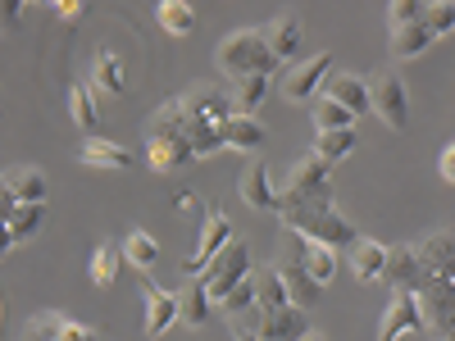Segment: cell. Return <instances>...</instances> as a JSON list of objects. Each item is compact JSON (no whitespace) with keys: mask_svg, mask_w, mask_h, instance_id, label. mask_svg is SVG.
<instances>
[{"mask_svg":"<svg viewBox=\"0 0 455 341\" xmlns=\"http://www.w3.org/2000/svg\"><path fill=\"white\" fill-rule=\"evenodd\" d=\"M287 233L300 242H315V246H355V223L341 214L332 201H300L296 192H278V210H274Z\"/></svg>","mask_w":455,"mask_h":341,"instance_id":"obj_1","label":"cell"},{"mask_svg":"<svg viewBox=\"0 0 455 341\" xmlns=\"http://www.w3.org/2000/svg\"><path fill=\"white\" fill-rule=\"evenodd\" d=\"M414 250H419V259H424V274L455 278V233H451V227H442V233H428Z\"/></svg>","mask_w":455,"mask_h":341,"instance_id":"obj_18","label":"cell"},{"mask_svg":"<svg viewBox=\"0 0 455 341\" xmlns=\"http://www.w3.org/2000/svg\"><path fill=\"white\" fill-rule=\"evenodd\" d=\"M223 310H228V319H237V314H251V310H255V269L223 296Z\"/></svg>","mask_w":455,"mask_h":341,"instance_id":"obj_37","label":"cell"},{"mask_svg":"<svg viewBox=\"0 0 455 341\" xmlns=\"http://www.w3.org/2000/svg\"><path fill=\"white\" fill-rule=\"evenodd\" d=\"M355 150V128H337V132H319L315 137V155H323L332 169L341 164Z\"/></svg>","mask_w":455,"mask_h":341,"instance_id":"obj_31","label":"cell"},{"mask_svg":"<svg viewBox=\"0 0 455 341\" xmlns=\"http://www.w3.org/2000/svg\"><path fill=\"white\" fill-rule=\"evenodd\" d=\"M264 141H269V128H264L255 114H233V119L223 123V146H228V150L255 155V150H264Z\"/></svg>","mask_w":455,"mask_h":341,"instance_id":"obj_17","label":"cell"},{"mask_svg":"<svg viewBox=\"0 0 455 341\" xmlns=\"http://www.w3.org/2000/svg\"><path fill=\"white\" fill-rule=\"evenodd\" d=\"M300 264H306V274H310L319 287H328V282L337 278V250H332V246L306 242V255H300Z\"/></svg>","mask_w":455,"mask_h":341,"instance_id":"obj_32","label":"cell"},{"mask_svg":"<svg viewBox=\"0 0 455 341\" xmlns=\"http://www.w3.org/2000/svg\"><path fill=\"white\" fill-rule=\"evenodd\" d=\"M187 141H192V155L196 160H210L219 155L223 146V123H205V119H187Z\"/></svg>","mask_w":455,"mask_h":341,"instance_id":"obj_28","label":"cell"},{"mask_svg":"<svg viewBox=\"0 0 455 341\" xmlns=\"http://www.w3.org/2000/svg\"><path fill=\"white\" fill-rule=\"evenodd\" d=\"M124 255L137 264V269H150V264L160 259V246H156V237H150V233H141V227H137V233H128V242H124Z\"/></svg>","mask_w":455,"mask_h":341,"instance_id":"obj_36","label":"cell"},{"mask_svg":"<svg viewBox=\"0 0 455 341\" xmlns=\"http://www.w3.org/2000/svg\"><path fill=\"white\" fill-rule=\"evenodd\" d=\"M323 96L337 100V105H347L355 119H364V114H373V100H369V83L355 78V73H328V83H323Z\"/></svg>","mask_w":455,"mask_h":341,"instance_id":"obj_15","label":"cell"},{"mask_svg":"<svg viewBox=\"0 0 455 341\" xmlns=\"http://www.w3.org/2000/svg\"><path fill=\"white\" fill-rule=\"evenodd\" d=\"M419 328H424V314H419L414 291H396L383 314V328H378V341H401L405 332H419Z\"/></svg>","mask_w":455,"mask_h":341,"instance_id":"obj_13","label":"cell"},{"mask_svg":"<svg viewBox=\"0 0 455 341\" xmlns=\"http://www.w3.org/2000/svg\"><path fill=\"white\" fill-rule=\"evenodd\" d=\"M237 192H242V201H246L251 210H264V214H274V210H278V192H274L269 169H264V164H251V169L242 173Z\"/></svg>","mask_w":455,"mask_h":341,"instance_id":"obj_20","label":"cell"},{"mask_svg":"<svg viewBox=\"0 0 455 341\" xmlns=\"http://www.w3.org/2000/svg\"><path fill=\"white\" fill-rule=\"evenodd\" d=\"M300 341H323V337H319V332H306V337H300Z\"/></svg>","mask_w":455,"mask_h":341,"instance_id":"obj_49","label":"cell"},{"mask_svg":"<svg viewBox=\"0 0 455 341\" xmlns=\"http://www.w3.org/2000/svg\"><path fill=\"white\" fill-rule=\"evenodd\" d=\"M214 59H219V68L228 73V78H251V73H274L278 68V59H274V51H269L259 28H242L233 36H223Z\"/></svg>","mask_w":455,"mask_h":341,"instance_id":"obj_3","label":"cell"},{"mask_svg":"<svg viewBox=\"0 0 455 341\" xmlns=\"http://www.w3.org/2000/svg\"><path fill=\"white\" fill-rule=\"evenodd\" d=\"M141 291H146V337L156 341L178 323V291H164L156 282H141Z\"/></svg>","mask_w":455,"mask_h":341,"instance_id":"obj_14","label":"cell"},{"mask_svg":"<svg viewBox=\"0 0 455 341\" xmlns=\"http://www.w3.org/2000/svg\"><path fill=\"white\" fill-rule=\"evenodd\" d=\"M383 264H387V246L383 242L355 237V246H351V274L360 282H378V278H383Z\"/></svg>","mask_w":455,"mask_h":341,"instance_id":"obj_23","label":"cell"},{"mask_svg":"<svg viewBox=\"0 0 455 341\" xmlns=\"http://www.w3.org/2000/svg\"><path fill=\"white\" fill-rule=\"evenodd\" d=\"M114 278H119V255H114V246L105 242V246H96V255H92V282H96V287H109Z\"/></svg>","mask_w":455,"mask_h":341,"instance_id":"obj_38","label":"cell"},{"mask_svg":"<svg viewBox=\"0 0 455 341\" xmlns=\"http://www.w3.org/2000/svg\"><path fill=\"white\" fill-rule=\"evenodd\" d=\"M310 114H315V132H337V128H355V114L347 105H337L328 96L310 100Z\"/></svg>","mask_w":455,"mask_h":341,"instance_id":"obj_30","label":"cell"},{"mask_svg":"<svg viewBox=\"0 0 455 341\" xmlns=\"http://www.w3.org/2000/svg\"><path fill=\"white\" fill-rule=\"evenodd\" d=\"M14 210H19V201H14V192L5 186V178H0V223H10Z\"/></svg>","mask_w":455,"mask_h":341,"instance_id":"obj_46","label":"cell"},{"mask_svg":"<svg viewBox=\"0 0 455 341\" xmlns=\"http://www.w3.org/2000/svg\"><path fill=\"white\" fill-rule=\"evenodd\" d=\"M68 109H73V123H78L87 137L100 132V114H96V96H92V87L73 83V87H68Z\"/></svg>","mask_w":455,"mask_h":341,"instance_id":"obj_29","label":"cell"},{"mask_svg":"<svg viewBox=\"0 0 455 341\" xmlns=\"http://www.w3.org/2000/svg\"><path fill=\"white\" fill-rule=\"evenodd\" d=\"M42 218H46V201H42V205H19L14 218H10V237H14V246L32 242V237H36V227H42Z\"/></svg>","mask_w":455,"mask_h":341,"instance_id":"obj_35","label":"cell"},{"mask_svg":"<svg viewBox=\"0 0 455 341\" xmlns=\"http://www.w3.org/2000/svg\"><path fill=\"white\" fill-rule=\"evenodd\" d=\"M228 242H233V223H228L219 210H210V214H205V227H201V242H196V250L182 259V274H187V278H201V274H205V264H210V259H214V255H219Z\"/></svg>","mask_w":455,"mask_h":341,"instance_id":"obj_10","label":"cell"},{"mask_svg":"<svg viewBox=\"0 0 455 341\" xmlns=\"http://www.w3.org/2000/svg\"><path fill=\"white\" fill-rule=\"evenodd\" d=\"M274 269H278V278H283V287H287V300H291V305L315 310L319 300H323V287L306 274V264H300V259H283V264H274Z\"/></svg>","mask_w":455,"mask_h":341,"instance_id":"obj_16","label":"cell"},{"mask_svg":"<svg viewBox=\"0 0 455 341\" xmlns=\"http://www.w3.org/2000/svg\"><path fill=\"white\" fill-rule=\"evenodd\" d=\"M437 42L428 23H405V28H392V59H414L424 55L428 46Z\"/></svg>","mask_w":455,"mask_h":341,"instance_id":"obj_24","label":"cell"},{"mask_svg":"<svg viewBox=\"0 0 455 341\" xmlns=\"http://www.w3.org/2000/svg\"><path fill=\"white\" fill-rule=\"evenodd\" d=\"M178 105H182L187 119H205V123H228V119H233V96H228L223 87H214V83L187 87L178 96Z\"/></svg>","mask_w":455,"mask_h":341,"instance_id":"obj_9","label":"cell"},{"mask_svg":"<svg viewBox=\"0 0 455 341\" xmlns=\"http://www.w3.org/2000/svg\"><path fill=\"white\" fill-rule=\"evenodd\" d=\"M78 160H83L87 169H100V173H124V169H132V155H128V150H124L119 141H105V137L83 141Z\"/></svg>","mask_w":455,"mask_h":341,"instance_id":"obj_19","label":"cell"},{"mask_svg":"<svg viewBox=\"0 0 455 341\" xmlns=\"http://www.w3.org/2000/svg\"><path fill=\"white\" fill-rule=\"evenodd\" d=\"M424 23L433 28V36H451L455 32V0H428Z\"/></svg>","mask_w":455,"mask_h":341,"instance_id":"obj_39","label":"cell"},{"mask_svg":"<svg viewBox=\"0 0 455 341\" xmlns=\"http://www.w3.org/2000/svg\"><path fill=\"white\" fill-rule=\"evenodd\" d=\"M269 96V73H251V78H233V114H255Z\"/></svg>","mask_w":455,"mask_h":341,"instance_id":"obj_26","label":"cell"},{"mask_svg":"<svg viewBox=\"0 0 455 341\" xmlns=\"http://www.w3.org/2000/svg\"><path fill=\"white\" fill-rule=\"evenodd\" d=\"M278 305H291L278 269H259L255 274V310H278Z\"/></svg>","mask_w":455,"mask_h":341,"instance_id":"obj_33","label":"cell"},{"mask_svg":"<svg viewBox=\"0 0 455 341\" xmlns=\"http://www.w3.org/2000/svg\"><path fill=\"white\" fill-rule=\"evenodd\" d=\"M437 173L455 186V141H446V146H442V155H437Z\"/></svg>","mask_w":455,"mask_h":341,"instance_id":"obj_43","label":"cell"},{"mask_svg":"<svg viewBox=\"0 0 455 341\" xmlns=\"http://www.w3.org/2000/svg\"><path fill=\"white\" fill-rule=\"evenodd\" d=\"M287 192H296L300 201H332V164L323 155H300L291 164V178H287Z\"/></svg>","mask_w":455,"mask_h":341,"instance_id":"obj_8","label":"cell"},{"mask_svg":"<svg viewBox=\"0 0 455 341\" xmlns=\"http://www.w3.org/2000/svg\"><path fill=\"white\" fill-rule=\"evenodd\" d=\"M328 73H332V55L328 51H319V55H310V59H300L287 78H283V100H291V105H310V100H319L323 96V83H328Z\"/></svg>","mask_w":455,"mask_h":341,"instance_id":"obj_7","label":"cell"},{"mask_svg":"<svg viewBox=\"0 0 455 341\" xmlns=\"http://www.w3.org/2000/svg\"><path fill=\"white\" fill-rule=\"evenodd\" d=\"M414 300H419L424 328H428L433 337H451V341H455V278L424 274V287L414 291Z\"/></svg>","mask_w":455,"mask_h":341,"instance_id":"obj_4","label":"cell"},{"mask_svg":"<svg viewBox=\"0 0 455 341\" xmlns=\"http://www.w3.org/2000/svg\"><path fill=\"white\" fill-rule=\"evenodd\" d=\"M251 328L264 337V341H300L310 332V323H306V310L300 305H278V310H255V319H251Z\"/></svg>","mask_w":455,"mask_h":341,"instance_id":"obj_11","label":"cell"},{"mask_svg":"<svg viewBox=\"0 0 455 341\" xmlns=\"http://www.w3.org/2000/svg\"><path fill=\"white\" fill-rule=\"evenodd\" d=\"M0 332H5V305H0Z\"/></svg>","mask_w":455,"mask_h":341,"instance_id":"obj_50","label":"cell"},{"mask_svg":"<svg viewBox=\"0 0 455 341\" xmlns=\"http://www.w3.org/2000/svg\"><path fill=\"white\" fill-rule=\"evenodd\" d=\"M60 328H64V314L46 310V314H36V319L23 328V341H60Z\"/></svg>","mask_w":455,"mask_h":341,"instance_id":"obj_40","label":"cell"},{"mask_svg":"<svg viewBox=\"0 0 455 341\" xmlns=\"http://www.w3.org/2000/svg\"><path fill=\"white\" fill-rule=\"evenodd\" d=\"M210 310H214V300H210V291H205L201 278H192V282L178 291V323L205 328V323H210Z\"/></svg>","mask_w":455,"mask_h":341,"instance_id":"obj_22","label":"cell"},{"mask_svg":"<svg viewBox=\"0 0 455 341\" xmlns=\"http://www.w3.org/2000/svg\"><path fill=\"white\" fill-rule=\"evenodd\" d=\"M437 341H451V337H437Z\"/></svg>","mask_w":455,"mask_h":341,"instance_id":"obj_51","label":"cell"},{"mask_svg":"<svg viewBox=\"0 0 455 341\" xmlns=\"http://www.w3.org/2000/svg\"><path fill=\"white\" fill-rule=\"evenodd\" d=\"M5 178V186L14 192L19 205H42L46 201V173L42 169H10V173H0Z\"/></svg>","mask_w":455,"mask_h":341,"instance_id":"obj_25","label":"cell"},{"mask_svg":"<svg viewBox=\"0 0 455 341\" xmlns=\"http://www.w3.org/2000/svg\"><path fill=\"white\" fill-rule=\"evenodd\" d=\"M228 328H233V337H237V341H264V337H259V332L251 328V319H246V314H237V319H228Z\"/></svg>","mask_w":455,"mask_h":341,"instance_id":"obj_44","label":"cell"},{"mask_svg":"<svg viewBox=\"0 0 455 341\" xmlns=\"http://www.w3.org/2000/svg\"><path fill=\"white\" fill-rule=\"evenodd\" d=\"M369 100H373V114L383 119L392 132H405L410 128V91L401 83V73H378L373 87H369Z\"/></svg>","mask_w":455,"mask_h":341,"instance_id":"obj_6","label":"cell"},{"mask_svg":"<svg viewBox=\"0 0 455 341\" xmlns=\"http://www.w3.org/2000/svg\"><path fill=\"white\" fill-rule=\"evenodd\" d=\"M14 250V237H10V223H0V259Z\"/></svg>","mask_w":455,"mask_h":341,"instance_id":"obj_48","label":"cell"},{"mask_svg":"<svg viewBox=\"0 0 455 341\" xmlns=\"http://www.w3.org/2000/svg\"><path fill=\"white\" fill-rule=\"evenodd\" d=\"M51 5H55L64 19H78V14L87 10V0H51Z\"/></svg>","mask_w":455,"mask_h":341,"instance_id":"obj_47","label":"cell"},{"mask_svg":"<svg viewBox=\"0 0 455 341\" xmlns=\"http://www.w3.org/2000/svg\"><path fill=\"white\" fill-rule=\"evenodd\" d=\"M424 14H428V0H392V10H387L392 28H405V23H424Z\"/></svg>","mask_w":455,"mask_h":341,"instance_id":"obj_41","label":"cell"},{"mask_svg":"<svg viewBox=\"0 0 455 341\" xmlns=\"http://www.w3.org/2000/svg\"><path fill=\"white\" fill-rule=\"evenodd\" d=\"M146 160L156 173H178L196 160L192 141H187V114H182L178 100H164L146 119Z\"/></svg>","mask_w":455,"mask_h":341,"instance_id":"obj_2","label":"cell"},{"mask_svg":"<svg viewBox=\"0 0 455 341\" xmlns=\"http://www.w3.org/2000/svg\"><path fill=\"white\" fill-rule=\"evenodd\" d=\"M96 87L109 91V96H124V91H128L124 64H119V55H114V51H100V55H96Z\"/></svg>","mask_w":455,"mask_h":341,"instance_id":"obj_34","label":"cell"},{"mask_svg":"<svg viewBox=\"0 0 455 341\" xmlns=\"http://www.w3.org/2000/svg\"><path fill=\"white\" fill-rule=\"evenodd\" d=\"M60 341H100V337H96V328H87V323H73V319H64Z\"/></svg>","mask_w":455,"mask_h":341,"instance_id":"obj_42","label":"cell"},{"mask_svg":"<svg viewBox=\"0 0 455 341\" xmlns=\"http://www.w3.org/2000/svg\"><path fill=\"white\" fill-rule=\"evenodd\" d=\"M392 291H419L424 287V259L414 246H387V264H383V278Z\"/></svg>","mask_w":455,"mask_h":341,"instance_id":"obj_12","label":"cell"},{"mask_svg":"<svg viewBox=\"0 0 455 341\" xmlns=\"http://www.w3.org/2000/svg\"><path fill=\"white\" fill-rule=\"evenodd\" d=\"M156 19L169 36H192L196 32V10L187 5V0H160L156 5Z\"/></svg>","mask_w":455,"mask_h":341,"instance_id":"obj_27","label":"cell"},{"mask_svg":"<svg viewBox=\"0 0 455 341\" xmlns=\"http://www.w3.org/2000/svg\"><path fill=\"white\" fill-rule=\"evenodd\" d=\"M264 32V42H269V51H274V59L283 64V59H291L296 55V46H300V32H306V28H300V14H278L269 28H259Z\"/></svg>","mask_w":455,"mask_h":341,"instance_id":"obj_21","label":"cell"},{"mask_svg":"<svg viewBox=\"0 0 455 341\" xmlns=\"http://www.w3.org/2000/svg\"><path fill=\"white\" fill-rule=\"evenodd\" d=\"M23 5H28V0H0V23L19 28V19H23Z\"/></svg>","mask_w":455,"mask_h":341,"instance_id":"obj_45","label":"cell"},{"mask_svg":"<svg viewBox=\"0 0 455 341\" xmlns=\"http://www.w3.org/2000/svg\"><path fill=\"white\" fill-rule=\"evenodd\" d=\"M251 274V246L233 233V242H228L210 264H205V274H201V282H205V291H210V300L214 305H223V296L233 291L242 278Z\"/></svg>","mask_w":455,"mask_h":341,"instance_id":"obj_5","label":"cell"}]
</instances>
